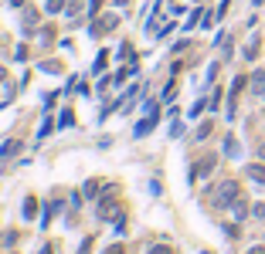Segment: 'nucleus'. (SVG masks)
I'll list each match as a JSON object with an SVG mask.
<instances>
[{
    "instance_id": "1",
    "label": "nucleus",
    "mask_w": 265,
    "mask_h": 254,
    "mask_svg": "<svg viewBox=\"0 0 265 254\" xmlns=\"http://www.w3.org/2000/svg\"><path fill=\"white\" fill-rule=\"evenodd\" d=\"M238 197H242L238 183H235V180H224V183L218 187V193H214V203H218V207H231Z\"/></svg>"
},
{
    "instance_id": "2",
    "label": "nucleus",
    "mask_w": 265,
    "mask_h": 254,
    "mask_svg": "<svg viewBox=\"0 0 265 254\" xmlns=\"http://www.w3.org/2000/svg\"><path fill=\"white\" fill-rule=\"evenodd\" d=\"M116 24H119V17H116V14H102V17H92V27H89V34H92V37H102L105 31H112Z\"/></svg>"
},
{
    "instance_id": "3",
    "label": "nucleus",
    "mask_w": 265,
    "mask_h": 254,
    "mask_svg": "<svg viewBox=\"0 0 265 254\" xmlns=\"http://www.w3.org/2000/svg\"><path fill=\"white\" fill-rule=\"evenodd\" d=\"M102 221H112V214H116V187H105V197L99 200V210H95Z\"/></svg>"
},
{
    "instance_id": "4",
    "label": "nucleus",
    "mask_w": 265,
    "mask_h": 254,
    "mask_svg": "<svg viewBox=\"0 0 265 254\" xmlns=\"http://www.w3.org/2000/svg\"><path fill=\"white\" fill-rule=\"evenodd\" d=\"M21 149H24L21 139H7V143H0V159H14Z\"/></svg>"
},
{
    "instance_id": "5",
    "label": "nucleus",
    "mask_w": 265,
    "mask_h": 254,
    "mask_svg": "<svg viewBox=\"0 0 265 254\" xmlns=\"http://www.w3.org/2000/svg\"><path fill=\"white\" fill-rule=\"evenodd\" d=\"M214 163H218V159H214V156H204V159H201V163L194 166V173H191V177H194V180H201V177H208L211 170H214Z\"/></svg>"
},
{
    "instance_id": "6",
    "label": "nucleus",
    "mask_w": 265,
    "mask_h": 254,
    "mask_svg": "<svg viewBox=\"0 0 265 254\" xmlns=\"http://www.w3.org/2000/svg\"><path fill=\"white\" fill-rule=\"evenodd\" d=\"M58 210H61V193H55V197L48 200V207H45V217H41V224H48L51 217H55Z\"/></svg>"
},
{
    "instance_id": "7",
    "label": "nucleus",
    "mask_w": 265,
    "mask_h": 254,
    "mask_svg": "<svg viewBox=\"0 0 265 254\" xmlns=\"http://www.w3.org/2000/svg\"><path fill=\"white\" fill-rule=\"evenodd\" d=\"M37 207H41L37 197H24V217H27V221H34L37 217Z\"/></svg>"
},
{
    "instance_id": "8",
    "label": "nucleus",
    "mask_w": 265,
    "mask_h": 254,
    "mask_svg": "<svg viewBox=\"0 0 265 254\" xmlns=\"http://www.w3.org/2000/svg\"><path fill=\"white\" fill-rule=\"evenodd\" d=\"M153 125H157V112H150V115H146V119H143V122H139V125H136V136H139V139H143V136L150 133Z\"/></svg>"
},
{
    "instance_id": "9",
    "label": "nucleus",
    "mask_w": 265,
    "mask_h": 254,
    "mask_svg": "<svg viewBox=\"0 0 265 254\" xmlns=\"http://www.w3.org/2000/svg\"><path fill=\"white\" fill-rule=\"evenodd\" d=\"M82 193H85V197H89V200H95V197H99V193H102V180H89V183H85V190H82Z\"/></svg>"
},
{
    "instance_id": "10",
    "label": "nucleus",
    "mask_w": 265,
    "mask_h": 254,
    "mask_svg": "<svg viewBox=\"0 0 265 254\" xmlns=\"http://www.w3.org/2000/svg\"><path fill=\"white\" fill-rule=\"evenodd\" d=\"M245 173H248V180H255V183H265V166L252 163V166H248V170H245Z\"/></svg>"
},
{
    "instance_id": "11",
    "label": "nucleus",
    "mask_w": 265,
    "mask_h": 254,
    "mask_svg": "<svg viewBox=\"0 0 265 254\" xmlns=\"http://www.w3.org/2000/svg\"><path fill=\"white\" fill-rule=\"evenodd\" d=\"M252 92L255 95H265V71H255L252 75Z\"/></svg>"
},
{
    "instance_id": "12",
    "label": "nucleus",
    "mask_w": 265,
    "mask_h": 254,
    "mask_svg": "<svg viewBox=\"0 0 265 254\" xmlns=\"http://www.w3.org/2000/svg\"><path fill=\"white\" fill-rule=\"evenodd\" d=\"M231 214H235V221H242L245 214H248V203H245V200L238 197V200H235V203H231Z\"/></svg>"
},
{
    "instance_id": "13",
    "label": "nucleus",
    "mask_w": 265,
    "mask_h": 254,
    "mask_svg": "<svg viewBox=\"0 0 265 254\" xmlns=\"http://www.w3.org/2000/svg\"><path fill=\"white\" fill-rule=\"evenodd\" d=\"M85 4H89V0H68V4H65V14H68V17H75V14H82V7H85Z\"/></svg>"
},
{
    "instance_id": "14",
    "label": "nucleus",
    "mask_w": 265,
    "mask_h": 254,
    "mask_svg": "<svg viewBox=\"0 0 265 254\" xmlns=\"http://www.w3.org/2000/svg\"><path fill=\"white\" fill-rule=\"evenodd\" d=\"M24 24H27V34L34 31V27H37V11H31V7H27V11H24Z\"/></svg>"
},
{
    "instance_id": "15",
    "label": "nucleus",
    "mask_w": 265,
    "mask_h": 254,
    "mask_svg": "<svg viewBox=\"0 0 265 254\" xmlns=\"http://www.w3.org/2000/svg\"><path fill=\"white\" fill-rule=\"evenodd\" d=\"M245 58L252 61V58H258V37H252L248 45H245Z\"/></svg>"
},
{
    "instance_id": "16",
    "label": "nucleus",
    "mask_w": 265,
    "mask_h": 254,
    "mask_svg": "<svg viewBox=\"0 0 265 254\" xmlns=\"http://www.w3.org/2000/svg\"><path fill=\"white\" fill-rule=\"evenodd\" d=\"M224 153H228V156H238V139H235V136H228V139H224Z\"/></svg>"
},
{
    "instance_id": "17",
    "label": "nucleus",
    "mask_w": 265,
    "mask_h": 254,
    "mask_svg": "<svg viewBox=\"0 0 265 254\" xmlns=\"http://www.w3.org/2000/svg\"><path fill=\"white\" fill-rule=\"evenodd\" d=\"M65 4H68V0H48L45 7H48V14H58V11H65Z\"/></svg>"
},
{
    "instance_id": "18",
    "label": "nucleus",
    "mask_w": 265,
    "mask_h": 254,
    "mask_svg": "<svg viewBox=\"0 0 265 254\" xmlns=\"http://www.w3.org/2000/svg\"><path fill=\"white\" fill-rule=\"evenodd\" d=\"M17 237H21L17 231H7L4 237H0V241H4V247H14V244H17Z\"/></svg>"
},
{
    "instance_id": "19",
    "label": "nucleus",
    "mask_w": 265,
    "mask_h": 254,
    "mask_svg": "<svg viewBox=\"0 0 265 254\" xmlns=\"http://www.w3.org/2000/svg\"><path fill=\"white\" fill-rule=\"evenodd\" d=\"M211 129H214L211 122H201V125H197V139H208V136H211Z\"/></svg>"
},
{
    "instance_id": "20",
    "label": "nucleus",
    "mask_w": 265,
    "mask_h": 254,
    "mask_svg": "<svg viewBox=\"0 0 265 254\" xmlns=\"http://www.w3.org/2000/svg\"><path fill=\"white\" fill-rule=\"evenodd\" d=\"M99 7H102V0H89V17H95V14H99Z\"/></svg>"
},
{
    "instance_id": "21",
    "label": "nucleus",
    "mask_w": 265,
    "mask_h": 254,
    "mask_svg": "<svg viewBox=\"0 0 265 254\" xmlns=\"http://www.w3.org/2000/svg\"><path fill=\"white\" fill-rule=\"evenodd\" d=\"M71 122H75V115H71V112H61V119H58V125H71Z\"/></svg>"
},
{
    "instance_id": "22",
    "label": "nucleus",
    "mask_w": 265,
    "mask_h": 254,
    "mask_svg": "<svg viewBox=\"0 0 265 254\" xmlns=\"http://www.w3.org/2000/svg\"><path fill=\"white\" fill-rule=\"evenodd\" d=\"M146 254H170V247H167V244H157V247H150Z\"/></svg>"
},
{
    "instance_id": "23",
    "label": "nucleus",
    "mask_w": 265,
    "mask_h": 254,
    "mask_svg": "<svg viewBox=\"0 0 265 254\" xmlns=\"http://www.w3.org/2000/svg\"><path fill=\"white\" fill-rule=\"evenodd\" d=\"M105 61H109V58H105V51H102V55L95 58V71H102V68H105Z\"/></svg>"
},
{
    "instance_id": "24",
    "label": "nucleus",
    "mask_w": 265,
    "mask_h": 254,
    "mask_svg": "<svg viewBox=\"0 0 265 254\" xmlns=\"http://www.w3.org/2000/svg\"><path fill=\"white\" fill-rule=\"evenodd\" d=\"M79 254H92V237H89V241H85V244L79 247Z\"/></svg>"
},
{
    "instance_id": "25",
    "label": "nucleus",
    "mask_w": 265,
    "mask_h": 254,
    "mask_svg": "<svg viewBox=\"0 0 265 254\" xmlns=\"http://www.w3.org/2000/svg\"><path fill=\"white\" fill-rule=\"evenodd\" d=\"M105 254H123V244H112V247H109Z\"/></svg>"
},
{
    "instance_id": "26",
    "label": "nucleus",
    "mask_w": 265,
    "mask_h": 254,
    "mask_svg": "<svg viewBox=\"0 0 265 254\" xmlns=\"http://www.w3.org/2000/svg\"><path fill=\"white\" fill-rule=\"evenodd\" d=\"M248 254H265V247H252V251H248Z\"/></svg>"
},
{
    "instance_id": "27",
    "label": "nucleus",
    "mask_w": 265,
    "mask_h": 254,
    "mask_svg": "<svg viewBox=\"0 0 265 254\" xmlns=\"http://www.w3.org/2000/svg\"><path fill=\"white\" fill-rule=\"evenodd\" d=\"M11 7H24V0H11Z\"/></svg>"
},
{
    "instance_id": "28",
    "label": "nucleus",
    "mask_w": 265,
    "mask_h": 254,
    "mask_svg": "<svg viewBox=\"0 0 265 254\" xmlns=\"http://www.w3.org/2000/svg\"><path fill=\"white\" fill-rule=\"evenodd\" d=\"M41 254H51V244H45V247H41Z\"/></svg>"
},
{
    "instance_id": "29",
    "label": "nucleus",
    "mask_w": 265,
    "mask_h": 254,
    "mask_svg": "<svg viewBox=\"0 0 265 254\" xmlns=\"http://www.w3.org/2000/svg\"><path fill=\"white\" fill-rule=\"evenodd\" d=\"M258 156H262V159H265V143H262V146H258Z\"/></svg>"
},
{
    "instance_id": "30",
    "label": "nucleus",
    "mask_w": 265,
    "mask_h": 254,
    "mask_svg": "<svg viewBox=\"0 0 265 254\" xmlns=\"http://www.w3.org/2000/svg\"><path fill=\"white\" fill-rule=\"evenodd\" d=\"M4 78H7V71H4V68H0V81H4Z\"/></svg>"
},
{
    "instance_id": "31",
    "label": "nucleus",
    "mask_w": 265,
    "mask_h": 254,
    "mask_svg": "<svg viewBox=\"0 0 265 254\" xmlns=\"http://www.w3.org/2000/svg\"><path fill=\"white\" fill-rule=\"evenodd\" d=\"M4 163H7V159H0V173H4Z\"/></svg>"
},
{
    "instance_id": "32",
    "label": "nucleus",
    "mask_w": 265,
    "mask_h": 254,
    "mask_svg": "<svg viewBox=\"0 0 265 254\" xmlns=\"http://www.w3.org/2000/svg\"><path fill=\"white\" fill-rule=\"evenodd\" d=\"M252 4H262V0H252Z\"/></svg>"
},
{
    "instance_id": "33",
    "label": "nucleus",
    "mask_w": 265,
    "mask_h": 254,
    "mask_svg": "<svg viewBox=\"0 0 265 254\" xmlns=\"http://www.w3.org/2000/svg\"><path fill=\"white\" fill-rule=\"evenodd\" d=\"M0 251H4V241H0Z\"/></svg>"
}]
</instances>
